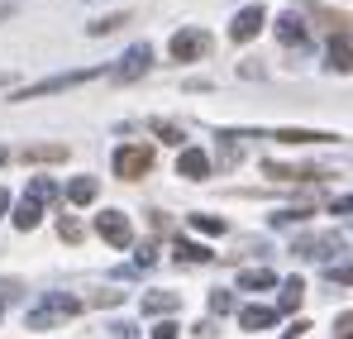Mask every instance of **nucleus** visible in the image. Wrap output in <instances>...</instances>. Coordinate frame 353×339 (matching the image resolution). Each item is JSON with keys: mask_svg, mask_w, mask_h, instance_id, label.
Here are the masks:
<instances>
[{"mask_svg": "<svg viewBox=\"0 0 353 339\" xmlns=\"http://www.w3.org/2000/svg\"><path fill=\"white\" fill-rule=\"evenodd\" d=\"M96 77H105V67H77V72H58V77H43V81H29V86H19V91H10V101L19 106V101L58 96V91H72V86H81V81H96Z\"/></svg>", "mask_w": 353, "mask_h": 339, "instance_id": "1", "label": "nucleus"}, {"mask_svg": "<svg viewBox=\"0 0 353 339\" xmlns=\"http://www.w3.org/2000/svg\"><path fill=\"white\" fill-rule=\"evenodd\" d=\"M325 19H334V24H330V48H325L330 72H353V19L330 14V10H325Z\"/></svg>", "mask_w": 353, "mask_h": 339, "instance_id": "2", "label": "nucleus"}, {"mask_svg": "<svg viewBox=\"0 0 353 339\" xmlns=\"http://www.w3.org/2000/svg\"><path fill=\"white\" fill-rule=\"evenodd\" d=\"M77 311H81V301H77V296H67V291H48L39 306H29V330H53L58 320L77 316Z\"/></svg>", "mask_w": 353, "mask_h": 339, "instance_id": "3", "label": "nucleus"}, {"mask_svg": "<svg viewBox=\"0 0 353 339\" xmlns=\"http://www.w3.org/2000/svg\"><path fill=\"white\" fill-rule=\"evenodd\" d=\"M110 163H115L119 182H139V177H148V172H153V148H148V144H119Z\"/></svg>", "mask_w": 353, "mask_h": 339, "instance_id": "4", "label": "nucleus"}, {"mask_svg": "<svg viewBox=\"0 0 353 339\" xmlns=\"http://www.w3.org/2000/svg\"><path fill=\"white\" fill-rule=\"evenodd\" d=\"M168 53H172V62H196V57L210 53V34L196 29V24H186V29H176V34H172Z\"/></svg>", "mask_w": 353, "mask_h": 339, "instance_id": "5", "label": "nucleus"}, {"mask_svg": "<svg viewBox=\"0 0 353 339\" xmlns=\"http://www.w3.org/2000/svg\"><path fill=\"white\" fill-rule=\"evenodd\" d=\"M339 249H344L339 234H301V239L292 244V253H296V258H305V263H330Z\"/></svg>", "mask_w": 353, "mask_h": 339, "instance_id": "6", "label": "nucleus"}, {"mask_svg": "<svg viewBox=\"0 0 353 339\" xmlns=\"http://www.w3.org/2000/svg\"><path fill=\"white\" fill-rule=\"evenodd\" d=\"M96 234H101L110 249H129V244H134V225H129L124 211H101V215H96Z\"/></svg>", "mask_w": 353, "mask_h": 339, "instance_id": "7", "label": "nucleus"}, {"mask_svg": "<svg viewBox=\"0 0 353 339\" xmlns=\"http://www.w3.org/2000/svg\"><path fill=\"white\" fill-rule=\"evenodd\" d=\"M148 67H153V48H148V43H134V48L110 67V77H115V81H139Z\"/></svg>", "mask_w": 353, "mask_h": 339, "instance_id": "8", "label": "nucleus"}, {"mask_svg": "<svg viewBox=\"0 0 353 339\" xmlns=\"http://www.w3.org/2000/svg\"><path fill=\"white\" fill-rule=\"evenodd\" d=\"M263 24H268V10H263V5H243L234 19H230V39H234V43H248V39L263 34Z\"/></svg>", "mask_w": 353, "mask_h": 339, "instance_id": "9", "label": "nucleus"}, {"mask_svg": "<svg viewBox=\"0 0 353 339\" xmlns=\"http://www.w3.org/2000/svg\"><path fill=\"white\" fill-rule=\"evenodd\" d=\"M277 39H282L287 48H296V53H305V48H310V29H305L296 14H282V19H277Z\"/></svg>", "mask_w": 353, "mask_h": 339, "instance_id": "10", "label": "nucleus"}, {"mask_svg": "<svg viewBox=\"0 0 353 339\" xmlns=\"http://www.w3.org/2000/svg\"><path fill=\"white\" fill-rule=\"evenodd\" d=\"M282 316H277V306H243L239 311V330H272Z\"/></svg>", "mask_w": 353, "mask_h": 339, "instance_id": "11", "label": "nucleus"}, {"mask_svg": "<svg viewBox=\"0 0 353 339\" xmlns=\"http://www.w3.org/2000/svg\"><path fill=\"white\" fill-rule=\"evenodd\" d=\"M176 177H186V182L210 177V158H205L201 148H181V158H176Z\"/></svg>", "mask_w": 353, "mask_h": 339, "instance_id": "12", "label": "nucleus"}, {"mask_svg": "<svg viewBox=\"0 0 353 339\" xmlns=\"http://www.w3.org/2000/svg\"><path fill=\"white\" fill-rule=\"evenodd\" d=\"M263 177H282V182H320V177H330V172H320V168H287V163L268 158V163H263Z\"/></svg>", "mask_w": 353, "mask_h": 339, "instance_id": "13", "label": "nucleus"}, {"mask_svg": "<svg viewBox=\"0 0 353 339\" xmlns=\"http://www.w3.org/2000/svg\"><path fill=\"white\" fill-rule=\"evenodd\" d=\"M96 191H101L96 177H72V182H67V201H72V206H91Z\"/></svg>", "mask_w": 353, "mask_h": 339, "instance_id": "14", "label": "nucleus"}, {"mask_svg": "<svg viewBox=\"0 0 353 339\" xmlns=\"http://www.w3.org/2000/svg\"><path fill=\"white\" fill-rule=\"evenodd\" d=\"M176 306H181L176 291H148V296H143V316H172Z\"/></svg>", "mask_w": 353, "mask_h": 339, "instance_id": "15", "label": "nucleus"}, {"mask_svg": "<svg viewBox=\"0 0 353 339\" xmlns=\"http://www.w3.org/2000/svg\"><path fill=\"white\" fill-rule=\"evenodd\" d=\"M301 296H305V282H301V278H287V282H282V301H277V316L301 311Z\"/></svg>", "mask_w": 353, "mask_h": 339, "instance_id": "16", "label": "nucleus"}, {"mask_svg": "<svg viewBox=\"0 0 353 339\" xmlns=\"http://www.w3.org/2000/svg\"><path fill=\"white\" fill-rule=\"evenodd\" d=\"M268 287H277V273H268V268L239 273V291H268Z\"/></svg>", "mask_w": 353, "mask_h": 339, "instance_id": "17", "label": "nucleus"}, {"mask_svg": "<svg viewBox=\"0 0 353 339\" xmlns=\"http://www.w3.org/2000/svg\"><path fill=\"white\" fill-rule=\"evenodd\" d=\"M172 253L181 258V263H210V258H215V253H210L205 244H196V239H176Z\"/></svg>", "mask_w": 353, "mask_h": 339, "instance_id": "18", "label": "nucleus"}, {"mask_svg": "<svg viewBox=\"0 0 353 339\" xmlns=\"http://www.w3.org/2000/svg\"><path fill=\"white\" fill-rule=\"evenodd\" d=\"M39 220H43V206L24 196V201L14 206V229H39Z\"/></svg>", "mask_w": 353, "mask_h": 339, "instance_id": "19", "label": "nucleus"}, {"mask_svg": "<svg viewBox=\"0 0 353 339\" xmlns=\"http://www.w3.org/2000/svg\"><path fill=\"white\" fill-rule=\"evenodd\" d=\"M62 158H67L62 144H34V148H24V163H62Z\"/></svg>", "mask_w": 353, "mask_h": 339, "instance_id": "20", "label": "nucleus"}, {"mask_svg": "<svg viewBox=\"0 0 353 339\" xmlns=\"http://www.w3.org/2000/svg\"><path fill=\"white\" fill-rule=\"evenodd\" d=\"M29 201H39V206H53V201H58V186H53L48 177H34V182H29Z\"/></svg>", "mask_w": 353, "mask_h": 339, "instance_id": "21", "label": "nucleus"}, {"mask_svg": "<svg viewBox=\"0 0 353 339\" xmlns=\"http://www.w3.org/2000/svg\"><path fill=\"white\" fill-rule=\"evenodd\" d=\"M310 215H315V211H301V206H287V211H272L268 220H272V229H277V225H301V220H310Z\"/></svg>", "mask_w": 353, "mask_h": 339, "instance_id": "22", "label": "nucleus"}, {"mask_svg": "<svg viewBox=\"0 0 353 339\" xmlns=\"http://www.w3.org/2000/svg\"><path fill=\"white\" fill-rule=\"evenodd\" d=\"M191 229L196 234H225V220L220 215H191Z\"/></svg>", "mask_w": 353, "mask_h": 339, "instance_id": "23", "label": "nucleus"}, {"mask_svg": "<svg viewBox=\"0 0 353 339\" xmlns=\"http://www.w3.org/2000/svg\"><path fill=\"white\" fill-rule=\"evenodd\" d=\"M210 311H215V316H230V311H234V296H230L225 287H215V291H210Z\"/></svg>", "mask_w": 353, "mask_h": 339, "instance_id": "24", "label": "nucleus"}, {"mask_svg": "<svg viewBox=\"0 0 353 339\" xmlns=\"http://www.w3.org/2000/svg\"><path fill=\"white\" fill-rule=\"evenodd\" d=\"M119 24H129V19H124V14H105V19H96V24H86V29H91V34L101 39V34H115Z\"/></svg>", "mask_w": 353, "mask_h": 339, "instance_id": "25", "label": "nucleus"}, {"mask_svg": "<svg viewBox=\"0 0 353 339\" xmlns=\"http://www.w3.org/2000/svg\"><path fill=\"white\" fill-rule=\"evenodd\" d=\"M153 134H158L163 144H181V129H176V124H168V119H153Z\"/></svg>", "mask_w": 353, "mask_h": 339, "instance_id": "26", "label": "nucleus"}, {"mask_svg": "<svg viewBox=\"0 0 353 339\" xmlns=\"http://www.w3.org/2000/svg\"><path fill=\"white\" fill-rule=\"evenodd\" d=\"M325 278H330V282H353V263H330Z\"/></svg>", "mask_w": 353, "mask_h": 339, "instance_id": "27", "label": "nucleus"}, {"mask_svg": "<svg viewBox=\"0 0 353 339\" xmlns=\"http://www.w3.org/2000/svg\"><path fill=\"white\" fill-rule=\"evenodd\" d=\"M58 234L67 239V244H77V239H81V225H77L72 215H62V220H58Z\"/></svg>", "mask_w": 353, "mask_h": 339, "instance_id": "28", "label": "nucleus"}, {"mask_svg": "<svg viewBox=\"0 0 353 339\" xmlns=\"http://www.w3.org/2000/svg\"><path fill=\"white\" fill-rule=\"evenodd\" d=\"M153 339H176V320H158L153 325Z\"/></svg>", "mask_w": 353, "mask_h": 339, "instance_id": "29", "label": "nucleus"}, {"mask_svg": "<svg viewBox=\"0 0 353 339\" xmlns=\"http://www.w3.org/2000/svg\"><path fill=\"white\" fill-rule=\"evenodd\" d=\"M334 215H344V220H353V196H339V201H334Z\"/></svg>", "mask_w": 353, "mask_h": 339, "instance_id": "30", "label": "nucleus"}, {"mask_svg": "<svg viewBox=\"0 0 353 339\" xmlns=\"http://www.w3.org/2000/svg\"><path fill=\"white\" fill-rule=\"evenodd\" d=\"M339 339H353V316H339Z\"/></svg>", "mask_w": 353, "mask_h": 339, "instance_id": "31", "label": "nucleus"}, {"mask_svg": "<svg viewBox=\"0 0 353 339\" xmlns=\"http://www.w3.org/2000/svg\"><path fill=\"white\" fill-rule=\"evenodd\" d=\"M14 10H19V0H0V19H10Z\"/></svg>", "mask_w": 353, "mask_h": 339, "instance_id": "32", "label": "nucleus"}, {"mask_svg": "<svg viewBox=\"0 0 353 339\" xmlns=\"http://www.w3.org/2000/svg\"><path fill=\"white\" fill-rule=\"evenodd\" d=\"M5 211H10V191L0 186V215H5Z\"/></svg>", "mask_w": 353, "mask_h": 339, "instance_id": "33", "label": "nucleus"}, {"mask_svg": "<svg viewBox=\"0 0 353 339\" xmlns=\"http://www.w3.org/2000/svg\"><path fill=\"white\" fill-rule=\"evenodd\" d=\"M5 163H10V148H5V144H0V168H5Z\"/></svg>", "mask_w": 353, "mask_h": 339, "instance_id": "34", "label": "nucleus"}, {"mask_svg": "<svg viewBox=\"0 0 353 339\" xmlns=\"http://www.w3.org/2000/svg\"><path fill=\"white\" fill-rule=\"evenodd\" d=\"M0 86H5V77H0Z\"/></svg>", "mask_w": 353, "mask_h": 339, "instance_id": "35", "label": "nucleus"}]
</instances>
